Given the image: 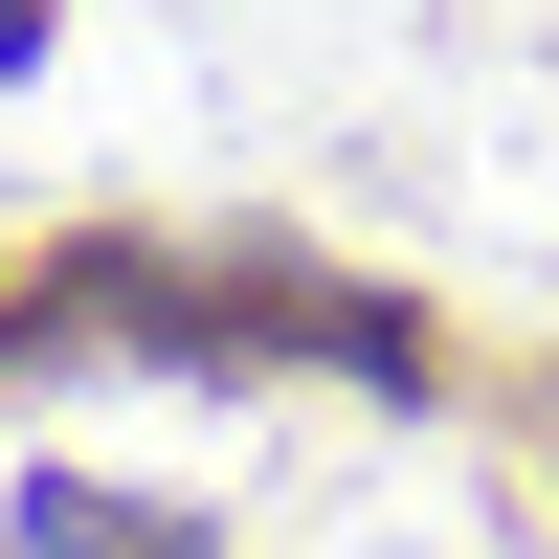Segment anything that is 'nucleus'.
Instances as JSON below:
<instances>
[{"instance_id": "nucleus-1", "label": "nucleus", "mask_w": 559, "mask_h": 559, "mask_svg": "<svg viewBox=\"0 0 559 559\" xmlns=\"http://www.w3.org/2000/svg\"><path fill=\"white\" fill-rule=\"evenodd\" d=\"M23 45H45V0H0V68H23Z\"/></svg>"}]
</instances>
